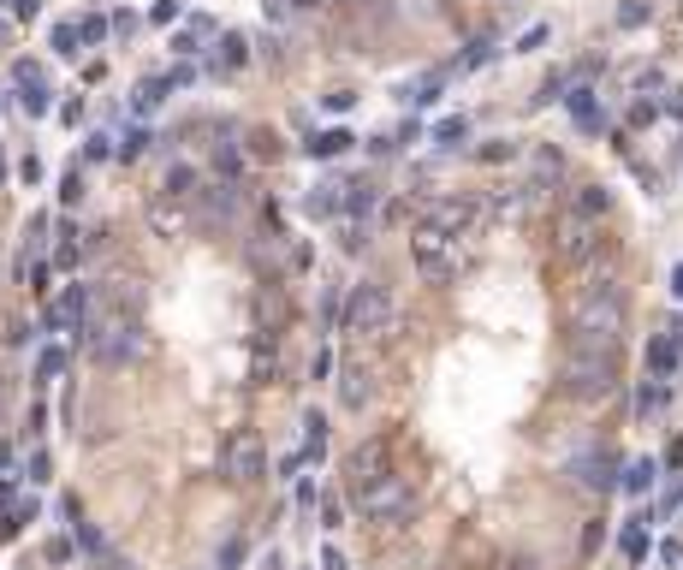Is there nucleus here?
I'll list each match as a JSON object with an SVG mask.
<instances>
[{
	"instance_id": "nucleus-1",
	"label": "nucleus",
	"mask_w": 683,
	"mask_h": 570,
	"mask_svg": "<svg viewBox=\"0 0 683 570\" xmlns=\"http://www.w3.org/2000/svg\"><path fill=\"white\" fill-rule=\"evenodd\" d=\"M624 285L613 273H588V285L570 303V351H595V356H618L624 345Z\"/></svg>"
},
{
	"instance_id": "nucleus-2",
	"label": "nucleus",
	"mask_w": 683,
	"mask_h": 570,
	"mask_svg": "<svg viewBox=\"0 0 683 570\" xmlns=\"http://www.w3.org/2000/svg\"><path fill=\"white\" fill-rule=\"evenodd\" d=\"M84 333H89V356H96L101 369H125V363H137V351H143L137 298H131V291H107Z\"/></svg>"
},
{
	"instance_id": "nucleus-3",
	"label": "nucleus",
	"mask_w": 683,
	"mask_h": 570,
	"mask_svg": "<svg viewBox=\"0 0 683 570\" xmlns=\"http://www.w3.org/2000/svg\"><path fill=\"white\" fill-rule=\"evenodd\" d=\"M411 262L428 285H452L457 273L470 268V238H452V232H434V226H416L411 232Z\"/></svg>"
},
{
	"instance_id": "nucleus-4",
	"label": "nucleus",
	"mask_w": 683,
	"mask_h": 570,
	"mask_svg": "<svg viewBox=\"0 0 683 570\" xmlns=\"http://www.w3.org/2000/svg\"><path fill=\"white\" fill-rule=\"evenodd\" d=\"M558 392L577 404H600L618 392V356H595V351H565L558 369Z\"/></svg>"
},
{
	"instance_id": "nucleus-5",
	"label": "nucleus",
	"mask_w": 683,
	"mask_h": 570,
	"mask_svg": "<svg viewBox=\"0 0 683 570\" xmlns=\"http://www.w3.org/2000/svg\"><path fill=\"white\" fill-rule=\"evenodd\" d=\"M356 511H363V523H381V529H399V523H411V511H416V487H411V475H374V482H363L356 487Z\"/></svg>"
},
{
	"instance_id": "nucleus-6",
	"label": "nucleus",
	"mask_w": 683,
	"mask_h": 570,
	"mask_svg": "<svg viewBox=\"0 0 683 570\" xmlns=\"http://www.w3.org/2000/svg\"><path fill=\"white\" fill-rule=\"evenodd\" d=\"M392 291H386L381 280H363L351 285V298H345V333H356V339H381L386 327H392Z\"/></svg>"
},
{
	"instance_id": "nucleus-7",
	"label": "nucleus",
	"mask_w": 683,
	"mask_h": 570,
	"mask_svg": "<svg viewBox=\"0 0 683 570\" xmlns=\"http://www.w3.org/2000/svg\"><path fill=\"white\" fill-rule=\"evenodd\" d=\"M220 475H226L232 487H256L262 475H268V446H262L256 428H238V434L220 446Z\"/></svg>"
},
{
	"instance_id": "nucleus-8",
	"label": "nucleus",
	"mask_w": 683,
	"mask_h": 570,
	"mask_svg": "<svg viewBox=\"0 0 683 570\" xmlns=\"http://www.w3.org/2000/svg\"><path fill=\"white\" fill-rule=\"evenodd\" d=\"M475 202H464V197H440V202H428V214H422V226H434V232H452V238H470L475 232Z\"/></svg>"
},
{
	"instance_id": "nucleus-9",
	"label": "nucleus",
	"mask_w": 683,
	"mask_h": 570,
	"mask_svg": "<svg viewBox=\"0 0 683 570\" xmlns=\"http://www.w3.org/2000/svg\"><path fill=\"white\" fill-rule=\"evenodd\" d=\"M558 250H565L570 262H588L600 250V226H595V220H583V214H565V226H558Z\"/></svg>"
},
{
	"instance_id": "nucleus-10",
	"label": "nucleus",
	"mask_w": 683,
	"mask_h": 570,
	"mask_svg": "<svg viewBox=\"0 0 683 570\" xmlns=\"http://www.w3.org/2000/svg\"><path fill=\"white\" fill-rule=\"evenodd\" d=\"M369 399H374L369 369H363V363H345V369H339V404H345V410H369Z\"/></svg>"
},
{
	"instance_id": "nucleus-11",
	"label": "nucleus",
	"mask_w": 683,
	"mask_h": 570,
	"mask_svg": "<svg viewBox=\"0 0 683 570\" xmlns=\"http://www.w3.org/2000/svg\"><path fill=\"white\" fill-rule=\"evenodd\" d=\"M345 470H351V487H363V482H374V475H386V440H369V446H356Z\"/></svg>"
},
{
	"instance_id": "nucleus-12",
	"label": "nucleus",
	"mask_w": 683,
	"mask_h": 570,
	"mask_svg": "<svg viewBox=\"0 0 683 570\" xmlns=\"http://www.w3.org/2000/svg\"><path fill=\"white\" fill-rule=\"evenodd\" d=\"M256 321H262V333H280V321H285V298H280V285H262L256 291Z\"/></svg>"
},
{
	"instance_id": "nucleus-13",
	"label": "nucleus",
	"mask_w": 683,
	"mask_h": 570,
	"mask_svg": "<svg viewBox=\"0 0 683 570\" xmlns=\"http://www.w3.org/2000/svg\"><path fill=\"white\" fill-rule=\"evenodd\" d=\"M606 208H613V190H606V185H583V190H577V202H570V214H583V220H600Z\"/></svg>"
},
{
	"instance_id": "nucleus-14",
	"label": "nucleus",
	"mask_w": 683,
	"mask_h": 570,
	"mask_svg": "<svg viewBox=\"0 0 683 570\" xmlns=\"http://www.w3.org/2000/svg\"><path fill=\"white\" fill-rule=\"evenodd\" d=\"M570 470H577V482H583V487H606V482H613V475H606V470H613V457H606V452H588V457H577Z\"/></svg>"
},
{
	"instance_id": "nucleus-15",
	"label": "nucleus",
	"mask_w": 683,
	"mask_h": 570,
	"mask_svg": "<svg viewBox=\"0 0 683 570\" xmlns=\"http://www.w3.org/2000/svg\"><path fill=\"white\" fill-rule=\"evenodd\" d=\"M678 351H683V345H671V339H654V345H648V369H654L660 381H666V374H678Z\"/></svg>"
},
{
	"instance_id": "nucleus-16",
	"label": "nucleus",
	"mask_w": 683,
	"mask_h": 570,
	"mask_svg": "<svg viewBox=\"0 0 683 570\" xmlns=\"http://www.w3.org/2000/svg\"><path fill=\"white\" fill-rule=\"evenodd\" d=\"M570 119L583 131H595L600 125V107H595V89H570Z\"/></svg>"
},
{
	"instance_id": "nucleus-17",
	"label": "nucleus",
	"mask_w": 683,
	"mask_h": 570,
	"mask_svg": "<svg viewBox=\"0 0 683 570\" xmlns=\"http://www.w3.org/2000/svg\"><path fill=\"white\" fill-rule=\"evenodd\" d=\"M351 131H321V137L309 142V155H321V161H333V155H345V149H351Z\"/></svg>"
},
{
	"instance_id": "nucleus-18",
	"label": "nucleus",
	"mask_w": 683,
	"mask_h": 570,
	"mask_svg": "<svg viewBox=\"0 0 683 570\" xmlns=\"http://www.w3.org/2000/svg\"><path fill=\"white\" fill-rule=\"evenodd\" d=\"M641 523H648V517H630V529H624V558H630V565L648 558V535H641Z\"/></svg>"
},
{
	"instance_id": "nucleus-19",
	"label": "nucleus",
	"mask_w": 683,
	"mask_h": 570,
	"mask_svg": "<svg viewBox=\"0 0 683 570\" xmlns=\"http://www.w3.org/2000/svg\"><path fill=\"white\" fill-rule=\"evenodd\" d=\"M624 487L630 493H648V487H654V457H636V464L624 470Z\"/></svg>"
},
{
	"instance_id": "nucleus-20",
	"label": "nucleus",
	"mask_w": 683,
	"mask_h": 570,
	"mask_svg": "<svg viewBox=\"0 0 683 570\" xmlns=\"http://www.w3.org/2000/svg\"><path fill=\"white\" fill-rule=\"evenodd\" d=\"M60 369H66V351L54 345V351H42V356H36V386H48V381H54Z\"/></svg>"
},
{
	"instance_id": "nucleus-21",
	"label": "nucleus",
	"mask_w": 683,
	"mask_h": 570,
	"mask_svg": "<svg viewBox=\"0 0 683 570\" xmlns=\"http://www.w3.org/2000/svg\"><path fill=\"white\" fill-rule=\"evenodd\" d=\"M303 428H309V457H321V446H328V416L309 410V416H303Z\"/></svg>"
},
{
	"instance_id": "nucleus-22",
	"label": "nucleus",
	"mask_w": 683,
	"mask_h": 570,
	"mask_svg": "<svg viewBox=\"0 0 683 570\" xmlns=\"http://www.w3.org/2000/svg\"><path fill=\"white\" fill-rule=\"evenodd\" d=\"M470 137V125H464V119H440V125H434V142H446V149H452V142H464Z\"/></svg>"
},
{
	"instance_id": "nucleus-23",
	"label": "nucleus",
	"mask_w": 683,
	"mask_h": 570,
	"mask_svg": "<svg viewBox=\"0 0 683 570\" xmlns=\"http://www.w3.org/2000/svg\"><path fill=\"white\" fill-rule=\"evenodd\" d=\"M84 155H89V161H107V155H114V137H107V131H96V137H89V149H84Z\"/></svg>"
},
{
	"instance_id": "nucleus-24",
	"label": "nucleus",
	"mask_w": 683,
	"mask_h": 570,
	"mask_svg": "<svg viewBox=\"0 0 683 570\" xmlns=\"http://www.w3.org/2000/svg\"><path fill=\"white\" fill-rule=\"evenodd\" d=\"M190 185H197V179H190V167H172V179H167L172 197H190Z\"/></svg>"
},
{
	"instance_id": "nucleus-25",
	"label": "nucleus",
	"mask_w": 683,
	"mask_h": 570,
	"mask_svg": "<svg viewBox=\"0 0 683 570\" xmlns=\"http://www.w3.org/2000/svg\"><path fill=\"white\" fill-rule=\"evenodd\" d=\"M54 54H78V30H71V24L54 30Z\"/></svg>"
},
{
	"instance_id": "nucleus-26",
	"label": "nucleus",
	"mask_w": 683,
	"mask_h": 570,
	"mask_svg": "<svg viewBox=\"0 0 683 570\" xmlns=\"http://www.w3.org/2000/svg\"><path fill=\"white\" fill-rule=\"evenodd\" d=\"M641 416H648V410H660V404H666V386H641Z\"/></svg>"
},
{
	"instance_id": "nucleus-27",
	"label": "nucleus",
	"mask_w": 683,
	"mask_h": 570,
	"mask_svg": "<svg viewBox=\"0 0 683 570\" xmlns=\"http://www.w3.org/2000/svg\"><path fill=\"white\" fill-rule=\"evenodd\" d=\"M24 107H30V114H42V107H48V89L36 84V78H30V89H24Z\"/></svg>"
},
{
	"instance_id": "nucleus-28",
	"label": "nucleus",
	"mask_w": 683,
	"mask_h": 570,
	"mask_svg": "<svg viewBox=\"0 0 683 570\" xmlns=\"http://www.w3.org/2000/svg\"><path fill=\"white\" fill-rule=\"evenodd\" d=\"M30 482H54V464H48V457H42V452L30 457Z\"/></svg>"
},
{
	"instance_id": "nucleus-29",
	"label": "nucleus",
	"mask_w": 683,
	"mask_h": 570,
	"mask_svg": "<svg viewBox=\"0 0 683 570\" xmlns=\"http://www.w3.org/2000/svg\"><path fill=\"white\" fill-rule=\"evenodd\" d=\"M547 42V24H535V30H523V42H517V54H529V48H541Z\"/></svg>"
},
{
	"instance_id": "nucleus-30",
	"label": "nucleus",
	"mask_w": 683,
	"mask_h": 570,
	"mask_svg": "<svg viewBox=\"0 0 683 570\" xmlns=\"http://www.w3.org/2000/svg\"><path fill=\"white\" fill-rule=\"evenodd\" d=\"M328 374H333V351L321 345V351H315V381H328Z\"/></svg>"
},
{
	"instance_id": "nucleus-31",
	"label": "nucleus",
	"mask_w": 683,
	"mask_h": 570,
	"mask_svg": "<svg viewBox=\"0 0 683 570\" xmlns=\"http://www.w3.org/2000/svg\"><path fill=\"white\" fill-rule=\"evenodd\" d=\"M321 570H345V553H339V547H328V553H321Z\"/></svg>"
},
{
	"instance_id": "nucleus-32",
	"label": "nucleus",
	"mask_w": 683,
	"mask_h": 570,
	"mask_svg": "<svg viewBox=\"0 0 683 570\" xmlns=\"http://www.w3.org/2000/svg\"><path fill=\"white\" fill-rule=\"evenodd\" d=\"M666 339H671V345H683V315H678V321L666 327Z\"/></svg>"
}]
</instances>
